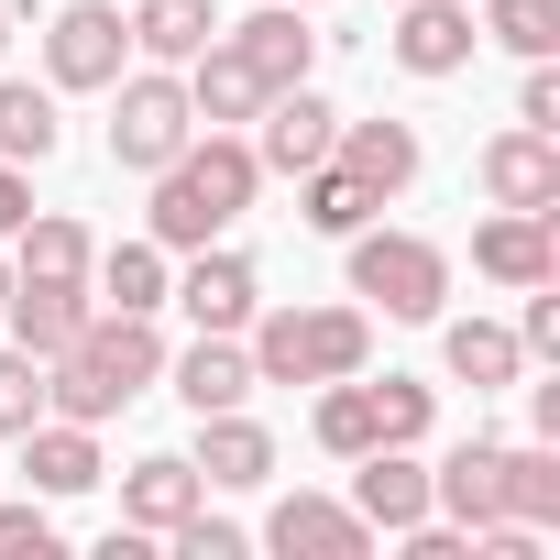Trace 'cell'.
Returning <instances> with one entry per match:
<instances>
[{
	"instance_id": "17",
	"label": "cell",
	"mask_w": 560,
	"mask_h": 560,
	"mask_svg": "<svg viewBox=\"0 0 560 560\" xmlns=\"http://www.w3.org/2000/svg\"><path fill=\"white\" fill-rule=\"evenodd\" d=\"M264 100H275V89L231 56V34H209V45L187 56V110H198V132H231V121H253Z\"/></svg>"
},
{
	"instance_id": "21",
	"label": "cell",
	"mask_w": 560,
	"mask_h": 560,
	"mask_svg": "<svg viewBox=\"0 0 560 560\" xmlns=\"http://www.w3.org/2000/svg\"><path fill=\"white\" fill-rule=\"evenodd\" d=\"M165 374H176L187 418H209V407H242V396H253V352H242V330H198Z\"/></svg>"
},
{
	"instance_id": "37",
	"label": "cell",
	"mask_w": 560,
	"mask_h": 560,
	"mask_svg": "<svg viewBox=\"0 0 560 560\" xmlns=\"http://www.w3.org/2000/svg\"><path fill=\"white\" fill-rule=\"evenodd\" d=\"M23 220H34V176H23V165H12V154H0V242H12V231H23Z\"/></svg>"
},
{
	"instance_id": "19",
	"label": "cell",
	"mask_w": 560,
	"mask_h": 560,
	"mask_svg": "<svg viewBox=\"0 0 560 560\" xmlns=\"http://www.w3.org/2000/svg\"><path fill=\"white\" fill-rule=\"evenodd\" d=\"M187 505H209V483H198V462H187V451H143V462L121 472V527L165 538Z\"/></svg>"
},
{
	"instance_id": "39",
	"label": "cell",
	"mask_w": 560,
	"mask_h": 560,
	"mask_svg": "<svg viewBox=\"0 0 560 560\" xmlns=\"http://www.w3.org/2000/svg\"><path fill=\"white\" fill-rule=\"evenodd\" d=\"M0 298H12V264H0Z\"/></svg>"
},
{
	"instance_id": "35",
	"label": "cell",
	"mask_w": 560,
	"mask_h": 560,
	"mask_svg": "<svg viewBox=\"0 0 560 560\" xmlns=\"http://www.w3.org/2000/svg\"><path fill=\"white\" fill-rule=\"evenodd\" d=\"M516 121H527V132H560V67H549V56H527V89H516Z\"/></svg>"
},
{
	"instance_id": "3",
	"label": "cell",
	"mask_w": 560,
	"mask_h": 560,
	"mask_svg": "<svg viewBox=\"0 0 560 560\" xmlns=\"http://www.w3.org/2000/svg\"><path fill=\"white\" fill-rule=\"evenodd\" d=\"M253 341V385H341L374 363V308H264L242 319Z\"/></svg>"
},
{
	"instance_id": "13",
	"label": "cell",
	"mask_w": 560,
	"mask_h": 560,
	"mask_svg": "<svg viewBox=\"0 0 560 560\" xmlns=\"http://www.w3.org/2000/svg\"><path fill=\"white\" fill-rule=\"evenodd\" d=\"M220 34H231V56H242L264 89H298V78L319 67V34H308V12H298V0H264L253 23H220Z\"/></svg>"
},
{
	"instance_id": "14",
	"label": "cell",
	"mask_w": 560,
	"mask_h": 560,
	"mask_svg": "<svg viewBox=\"0 0 560 560\" xmlns=\"http://www.w3.org/2000/svg\"><path fill=\"white\" fill-rule=\"evenodd\" d=\"M352 516H363V527H385V538H407L418 516H440V505H429V462H407L396 440H385V451H363V472H352Z\"/></svg>"
},
{
	"instance_id": "10",
	"label": "cell",
	"mask_w": 560,
	"mask_h": 560,
	"mask_svg": "<svg viewBox=\"0 0 560 560\" xmlns=\"http://www.w3.org/2000/svg\"><path fill=\"white\" fill-rule=\"evenodd\" d=\"M0 319H12L23 352H67L89 330V275H23L12 264V298H0Z\"/></svg>"
},
{
	"instance_id": "5",
	"label": "cell",
	"mask_w": 560,
	"mask_h": 560,
	"mask_svg": "<svg viewBox=\"0 0 560 560\" xmlns=\"http://www.w3.org/2000/svg\"><path fill=\"white\" fill-rule=\"evenodd\" d=\"M198 110H187V78L176 67H143V78H110V165L154 176L165 154H187Z\"/></svg>"
},
{
	"instance_id": "25",
	"label": "cell",
	"mask_w": 560,
	"mask_h": 560,
	"mask_svg": "<svg viewBox=\"0 0 560 560\" xmlns=\"http://www.w3.org/2000/svg\"><path fill=\"white\" fill-rule=\"evenodd\" d=\"M67 143V121H56V89H34V78H0V154L12 165H45Z\"/></svg>"
},
{
	"instance_id": "16",
	"label": "cell",
	"mask_w": 560,
	"mask_h": 560,
	"mask_svg": "<svg viewBox=\"0 0 560 560\" xmlns=\"http://www.w3.org/2000/svg\"><path fill=\"white\" fill-rule=\"evenodd\" d=\"M165 298H176V308H187L198 330H242V319H253V298H264V275H253L242 253H220V242H198V264L176 275Z\"/></svg>"
},
{
	"instance_id": "40",
	"label": "cell",
	"mask_w": 560,
	"mask_h": 560,
	"mask_svg": "<svg viewBox=\"0 0 560 560\" xmlns=\"http://www.w3.org/2000/svg\"><path fill=\"white\" fill-rule=\"evenodd\" d=\"M298 12H319V0H298Z\"/></svg>"
},
{
	"instance_id": "30",
	"label": "cell",
	"mask_w": 560,
	"mask_h": 560,
	"mask_svg": "<svg viewBox=\"0 0 560 560\" xmlns=\"http://www.w3.org/2000/svg\"><path fill=\"white\" fill-rule=\"evenodd\" d=\"M12 242H23V275H89V253H100L78 209H34Z\"/></svg>"
},
{
	"instance_id": "20",
	"label": "cell",
	"mask_w": 560,
	"mask_h": 560,
	"mask_svg": "<svg viewBox=\"0 0 560 560\" xmlns=\"http://www.w3.org/2000/svg\"><path fill=\"white\" fill-rule=\"evenodd\" d=\"M330 165L363 176L374 198H396V187H418V121H341L330 132Z\"/></svg>"
},
{
	"instance_id": "36",
	"label": "cell",
	"mask_w": 560,
	"mask_h": 560,
	"mask_svg": "<svg viewBox=\"0 0 560 560\" xmlns=\"http://www.w3.org/2000/svg\"><path fill=\"white\" fill-rule=\"evenodd\" d=\"M516 298H527V319H516V352H527V363H549V352H560V298H549V287H516Z\"/></svg>"
},
{
	"instance_id": "33",
	"label": "cell",
	"mask_w": 560,
	"mask_h": 560,
	"mask_svg": "<svg viewBox=\"0 0 560 560\" xmlns=\"http://www.w3.org/2000/svg\"><path fill=\"white\" fill-rule=\"evenodd\" d=\"M67 527H56V494H23V505H0V560H56Z\"/></svg>"
},
{
	"instance_id": "23",
	"label": "cell",
	"mask_w": 560,
	"mask_h": 560,
	"mask_svg": "<svg viewBox=\"0 0 560 560\" xmlns=\"http://www.w3.org/2000/svg\"><path fill=\"white\" fill-rule=\"evenodd\" d=\"M440 363H451L472 396H494V385H516V374H527L516 330H494V319H451V330H440Z\"/></svg>"
},
{
	"instance_id": "31",
	"label": "cell",
	"mask_w": 560,
	"mask_h": 560,
	"mask_svg": "<svg viewBox=\"0 0 560 560\" xmlns=\"http://www.w3.org/2000/svg\"><path fill=\"white\" fill-rule=\"evenodd\" d=\"M34 418H45V352L12 341V352H0V440H23Z\"/></svg>"
},
{
	"instance_id": "8",
	"label": "cell",
	"mask_w": 560,
	"mask_h": 560,
	"mask_svg": "<svg viewBox=\"0 0 560 560\" xmlns=\"http://www.w3.org/2000/svg\"><path fill=\"white\" fill-rule=\"evenodd\" d=\"M330 132H341V110L298 78V89H275V100L253 110V165H264V176H308V165L330 154Z\"/></svg>"
},
{
	"instance_id": "9",
	"label": "cell",
	"mask_w": 560,
	"mask_h": 560,
	"mask_svg": "<svg viewBox=\"0 0 560 560\" xmlns=\"http://www.w3.org/2000/svg\"><path fill=\"white\" fill-rule=\"evenodd\" d=\"M472 45H483L472 0H407L396 34H385V56H396L407 78H462V67H472Z\"/></svg>"
},
{
	"instance_id": "18",
	"label": "cell",
	"mask_w": 560,
	"mask_h": 560,
	"mask_svg": "<svg viewBox=\"0 0 560 560\" xmlns=\"http://www.w3.org/2000/svg\"><path fill=\"white\" fill-rule=\"evenodd\" d=\"M187 462H198V483H209V494H253V483L275 472V440H264V429H253L242 407H209V418H198V451H187Z\"/></svg>"
},
{
	"instance_id": "22",
	"label": "cell",
	"mask_w": 560,
	"mask_h": 560,
	"mask_svg": "<svg viewBox=\"0 0 560 560\" xmlns=\"http://www.w3.org/2000/svg\"><path fill=\"white\" fill-rule=\"evenodd\" d=\"M23 483L34 494H89L100 483V429L89 418H34L23 429Z\"/></svg>"
},
{
	"instance_id": "6",
	"label": "cell",
	"mask_w": 560,
	"mask_h": 560,
	"mask_svg": "<svg viewBox=\"0 0 560 560\" xmlns=\"http://www.w3.org/2000/svg\"><path fill=\"white\" fill-rule=\"evenodd\" d=\"M132 56V23L110 12V0H67V12L45 23V78L56 89H110Z\"/></svg>"
},
{
	"instance_id": "1",
	"label": "cell",
	"mask_w": 560,
	"mask_h": 560,
	"mask_svg": "<svg viewBox=\"0 0 560 560\" xmlns=\"http://www.w3.org/2000/svg\"><path fill=\"white\" fill-rule=\"evenodd\" d=\"M165 385V330L132 319V308H89V330L67 352H45V418H121L132 396Z\"/></svg>"
},
{
	"instance_id": "2",
	"label": "cell",
	"mask_w": 560,
	"mask_h": 560,
	"mask_svg": "<svg viewBox=\"0 0 560 560\" xmlns=\"http://www.w3.org/2000/svg\"><path fill=\"white\" fill-rule=\"evenodd\" d=\"M253 187H264V165H253L242 132H187V154L154 165V242H165V253L220 242V231L253 209Z\"/></svg>"
},
{
	"instance_id": "11",
	"label": "cell",
	"mask_w": 560,
	"mask_h": 560,
	"mask_svg": "<svg viewBox=\"0 0 560 560\" xmlns=\"http://www.w3.org/2000/svg\"><path fill=\"white\" fill-rule=\"evenodd\" d=\"M472 275H494V287H549V275H560L549 209H494V220L472 231Z\"/></svg>"
},
{
	"instance_id": "29",
	"label": "cell",
	"mask_w": 560,
	"mask_h": 560,
	"mask_svg": "<svg viewBox=\"0 0 560 560\" xmlns=\"http://www.w3.org/2000/svg\"><path fill=\"white\" fill-rule=\"evenodd\" d=\"M505 516L516 527H560V451L549 440H527V451L505 440Z\"/></svg>"
},
{
	"instance_id": "34",
	"label": "cell",
	"mask_w": 560,
	"mask_h": 560,
	"mask_svg": "<svg viewBox=\"0 0 560 560\" xmlns=\"http://www.w3.org/2000/svg\"><path fill=\"white\" fill-rule=\"evenodd\" d=\"M374 418H385V440H396V451H418V440H429V418H440V396H429L418 374H385V385H374Z\"/></svg>"
},
{
	"instance_id": "26",
	"label": "cell",
	"mask_w": 560,
	"mask_h": 560,
	"mask_svg": "<svg viewBox=\"0 0 560 560\" xmlns=\"http://www.w3.org/2000/svg\"><path fill=\"white\" fill-rule=\"evenodd\" d=\"M89 275H100V298L132 308V319L165 308V242H110V253H89Z\"/></svg>"
},
{
	"instance_id": "12",
	"label": "cell",
	"mask_w": 560,
	"mask_h": 560,
	"mask_svg": "<svg viewBox=\"0 0 560 560\" xmlns=\"http://www.w3.org/2000/svg\"><path fill=\"white\" fill-rule=\"evenodd\" d=\"M264 549H275V560H363L374 527H363L352 505H330V494H287V505L264 516Z\"/></svg>"
},
{
	"instance_id": "7",
	"label": "cell",
	"mask_w": 560,
	"mask_h": 560,
	"mask_svg": "<svg viewBox=\"0 0 560 560\" xmlns=\"http://www.w3.org/2000/svg\"><path fill=\"white\" fill-rule=\"evenodd\" d=\"M472 176H483V198H494V209H549V220H560V132L505 121V132L472 154Z\"/></svg>"
},
{
	"instance_id": "24",
	"label": "cell",
	"mask_w": 560,
	"mask_h": 560,
	"mask_svg": "<svg viewBox=\"0 0 560 560\" xmlns=\"http://www.w3.org/2000/svg\"><path fill=\"white\" fill-rule=\"evenodd\" d=\"M121 23H132V45H143L154 67H187V56L220 34V12H209V0H132Z\"/></svg>"
},
{
	"instance_id": "15",
	"label": "cell",
	"mask_w": 560,
	"mask_h": 560,
	"mask_svg": "<svg viewBox=\"0 0 560 560\" xmlns=\"http://www.w3.org/2000/svg\"><path fill=\"white\" fill-rule=\"evenodd\" d=\"M429 505H440L462 538H472V527H494V516H505V440H462V451L429 472Z\"/></svg>"
},
{
	"instance_id": "32",
	"label": "cell",
	"mask_w": 560,
	"mask_h": 560,
	"mask_svg": "<svg viewBox=\"0 0 560 560\" xmlns=\"http://www.w3.org/2000/svg\"><path fill=\"white\" fill-rule=\"evenodd\" d=\"M483 34L516 45V56H549L560 45V0H483Z\"/></svg>"
},
{
	"instance_id": "38",
	"label": "cell",
	"mask_w": 560,
	"mask_h": 560,
	"mask_svg": "<svg viewBox=\"0 0 560 560\" xmlns=\"http://www.w3.org/2000/svg\"><path fill=\"white\" fill-rule=\"evenodd\" d=\"M0 56H12V12H0Z\"/></svg>"
},
{
	"instance_id": "28",
	"label": "cell",
	"mask_w": 560,
	"mask_h": 560,
	"mask_svg": "<svg viewBox=\"0 0 560 560\" xmlns=\"http://www.w3.org/2000/svg\"><path fill=\"white\" fill-rule=\"evenodd\" d=\"M298 198H308V209H298V220H308V231H330V242H341V231H363V220H374V209H385V198H374V187H363V176H341V165H330V154H319V165H308V176H298Z\"/></svg>"
},
{
	"instance_id": "27",
	"label": "cell",
	"mask_w": 560,
	"mask_h": 560,
	"mask_svg": "<svg viewBox=\"0 0 560 560\" xmlns=\"http://www.w3.org/2000/svg\"><path fill=\"white\" fill-rule=\"evenodd\" d=\"M319 451H341V462H363V451H385V418H374V385L363 374H341V385H319Z\"/></svg>"
},
{
	"instance_id": "4",
	"label": "cell",
	"mask_w": 560,
	"mask_h": 560,
	"mask_svg": "<svg viewBox=\"0 0 560 560\" xmlns=\"http://www.w3.org/2000/svg\"><path fill=\"white\" fill-rule=\"evenodd\" d=\"M352 242V298L363 308H385V319H440L451 308V253L429 242V231H341Z\"/></svg>"
}]
</instances>
